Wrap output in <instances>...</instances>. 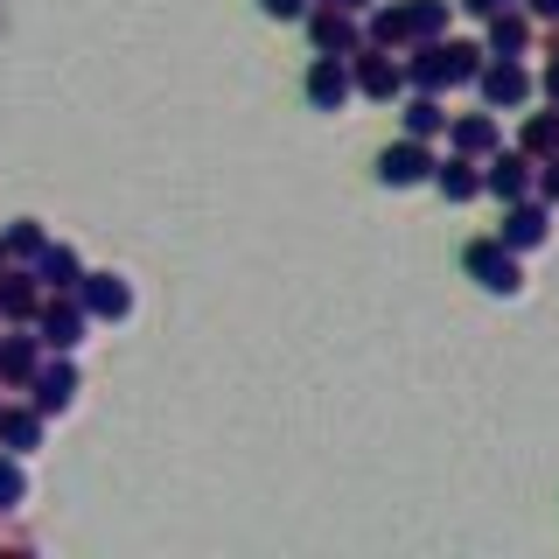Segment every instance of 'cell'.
Returning <instances> with one entry per match:
<instances>
[{
  "label": "cell",
  "mask_w": 559,
  "mask_h": 559,
  "mask_svg": "<svg viewBox=\"0 0 559 559\" xmlns=\"http://www.w3.org/2000/svg\"><path fill=\"white\" fill-rule=\"evenodd\" d=\"M462 273L476 280L483 294H497V301L524 294V252H511L503 238H468L462 245Z\"/></svg>",
  "instance_id": "1"
},
{
  "label": "cell",
  "mask_w": 559,
  "mask_h": 559,
  "mask_svg": "<svg viewBox=\"0 0 559 559\" xmlns=\"http://www.w3.org/2000/svg\"><path fill=\"white\" fill-rule=\"evenodd\" d=\"M476 92H483L489 112H518V105L538 98V78L524 70V57H489L483 78H476Z\"/></svg>",
  "instance_id": "2"
},
{
  "label": "cell",
  "mask_w": 559,
  "mask_h": 559,
  "mask_svg": "<svg viewBox=\"0 0 559 559\" xmlns=\"http://www.w3.org/2000/svg\"><path fill=\"white\" fill-rule=\"evenodd\" d=\"M349 78H357V98H378V105H392V98L413 92V84H406V63H399L392 49H378V43H364L357 57H349Z\"/></svg>",
  "instance_id": "3"
},
{
  "label": "cell",
  "mask_w": 559,
  "mask_h": 559,
  "mask_svg": "<svg viewBox=\"0 0 559 559\" xmlns=\"http://www.w3.org/2000/svg\"><path fill=\"white\" fill-rule=\"evenodd\" d=\"M483 197H497V203H524V197H538V162L524 147H497L483 162Z\"/></svg>",
  "instance_id": "4"
},
{
  "label": "cell",
  "mask_w": 559,
  "mask_h": 559,
  "mask_svg": "<svg viewBox=\"0 0 559 559\" xmlns=\"http://www.w3.org/2000/svg\"><path fill=\"white\" fill-rule=\"evenodd\" d=\"M301 28H308L314 57H357V49H364V22L349 8H329V0H314Z\"/></svg>",
  "instance_id": "5"
},
{
  "label": "cell",
  "mask_w": 559,
  "mask_h": 559,
  "mask_svg": "<svg viewBox=\"0 0 559 559\" xmlns=\"http://www.w3.org/2000/svg\"><path fill=\"white\" fill-rule=\"evenodd\" d=\"M433 168H441V154H433V140H392V147L378 154V182L384 189H419V182H433Z\"/></svg>",
  "instance_id": "6"
},
{
  "label": "cell",
  "mask_w": 559,
  "mask_h": 559,
  "mask_svg": "<svg viewBox=\"0 0 559 559\" xmlns=\"http://www.w3.org/2000/svg\"><path fill=\"white\" fill-rule=\"evenodd\" d=\"M78 392H84V378H78V364H70V349H49L43 371H35V384H28V406H43L49 419H63L70 406H78Z\"/></svg>",
  "instance_id": "7"
},
{
  "label": "cell",
  "mask_w": 559,
  "mask_h": 559,
  "mask_svg": "<svg viewBox=\"0 0 559 559\" xmlns=\"http://www.w3.org/2000/svg\"><path fill=\"white\" fill-rule=\"evenodd\" d=\"M35 336H43L49 349H70V357H78V343L92 336V308H84L78 294H49L43 314H35Z\"/></svg>",
  "instance_id": "8"
},
{
  "label": "cell",
  "mask_w": 559,
  "mask_h": 559,
  "mask_svg": "<svg viewBox=\"0 0 559 559\" xmlns=\"http://www.w3.org/2000/svg\"><path fill=\"white\" fill-rule=\"evenodd\" d=\"M43 301H49V287H43V273H35V266H8V273H0V322L35 329Z\"/></svg>",
  "instance_id": "9"
},
{
  "label": "cell",
  "mask_w": 559,
  "mask_h": 559,
  "mask_svg": "<svg viewBox=\"0 0 559 559\" xmlns=\"http://www.w3.org/2000/svg\"><path fill=\"white\" fill-rule=\"evenodd\" d=\"M511 252H538L552 238V203L546 197H524V203H503V231H497Z\"/></svg>",
  "instance_id": "10"
},
{
  "label": "cell",
  "mask_w": 559,
  "mask_h": 559,
  "mask_svg": "<svg viewBox=\"0 0 559 559\" xmlns=\"http://www.w3.org/2000/svg\"><path fill=\"white\" fill-rule=\"evenodd\" d=\"M301 92H308V105H314V112H343V105L357 98L349 57H314V63H308V84H301Z\"/></svg>",
  "instance_id": "11"
},
{
  "label": "cell",
  "mask_w": 559,
  "mask_h": 559,
  "mask_svg": "<svg viewBox=\"0 0 559 559\" xmlns=\"http://www.w3.org/2000/svg\"><path fill=\"white\" fill-rule=\"evenodd\" d=\"M78 301L92 308V322H127L133 314V280L127 273H84Z\"/></svg>",
  "instance_id": "12"
},
{
  "label": "cell",
  "mask_w": 559,
  "mask_h": 559,
  "mask_svg": "<svg viewBox=\"0 0 559 559\" xmlns=\"http://www.w3.org/2000/svg\"><path fill=\"white\" fill-rule=\"evenodd\" d=\"M43 357H49V343L35 336V329H22V336H0V384H8V392H28L35 371H43Z\"/></svg>",
  "instance_id": "13"
},
{
  "label": "cell",
  "mask_w": 559,
  "mask_h": 559,
  "mask_svg": "<svg viewBox=\"0 0 559 559\" xmlns=\"http://www.w3.org/2000/svg\"><path fill=\"white\" fill-rule=\"evenodd\" d=\"M406 84H413V92H454L448 35H433V43H413V57H406Z\"/></svg>",
  "instance_id": "14"
},
{
  "label": "cell",
  "mask_w": 559,
  "mask_h": 559,
  "mask_svg": "<svg viewBox=\"0 0 559 559\" xmlns=\"http://www.w3.org/2000/svg\"><path fill=\"white\" fill-rule=\"evenodd\" d=\"M448 147H454V154H476V162H489V154L503 147L497 112H489V105H483V112H462V119L448 127Z\"/></svg>",
  "instance_id": "15"
},
{
  "label": "cell",
  "mask_w": 559,
  "mask_h": 559,
  "mask_svg": "<svg viewBox=\"0 0 559 559\" xmlns=\"http://www.w3.org/2000/svg\"><path fill=\"white\" fill-rule=\"evenodd\" d=\"M483 49L489 57H524L532 49V8H503L483 22Z\"/></svg>",
  "instance_id": "16"
},
{
  "label": "cell",
  "mask_w": 559,
  "mask_h": 559,
  "mask_svg": "<svg viewBox=\"0 0 559 559\" xmlns=\"http://www.w3.org/2000/svg\"><path fill=\"white\" fill-rule=\"evenodd\" d=\"M43 427H49V413H43V406H0V448L22 454V462H28L35 448H43Z\"/></svg>",
  "instance_id": "17"
},
{
  "label": "cell",
  "mask_w": 559,
  "mask_h": 559,
  "mask_svg": "<svg viewBox=\"0 0 559 559\" xmlns=\"http://www.w3.org/2000/svg\"><path fill=\"white\" fill-rule=\"evenodd\" d=\"M433 189H441L448 203H476L483 197V162L476 154H448V162L433 168Z\"/></svg>",
  "instance_id": "18"
},
{
  "label": "cell",
  "mask_w": 559,
  "mask_h": 559,
  "mask_svg": "<svg viewBox=\"0 0 559 559\" xmlns=\"http://www.w3.org/2000/svg\"><path fill=\"white\" fill-rule=\"evenodd\" d=\"M35 273H43L49 294H78V287H84V259L70 252V245H57V238H49V252L35 259Z\"/></svg>",
  "instance_id": "19"
},
{
  "label": "cell",
  "mask_w": 559,
  "mask_h": 559,
  "mask_svg": "<svg viewBox=\"0 0 559 559\" xmlns=\"http://www.w3.org/2000/svg\"><path fill=\"white\" fill-rule=\"evenodd\" d=\"M364 43H378V49H413L406 0H392V8H371V22H364Z\"/></svg>",
  "instance_id": "20"
},
{
  "label": "cell",
  "mask_w": 559,
  "mask_h": 559,
  "mask_svg": "<svg viewBox=\"0 0 559 559\" xmlns=\"http://www.w3.org/2000/svg\"><path fill=\"white\" fill-rule=\"evenodd\" d=\"M448 127H454V119L441 112V92H413V98H406V133H413V140H441Z\"/></svg>",
  "instance_id": "21"
},
{
  "label": "cell",
  "mask_w": 559,
  "mask_h": 559,
  "mask_svg": "<svg viewBox=\"0 0 559 559\" xmlns=\"http://www.w3.org/2000/svg\"><path fill=\"white\" fill-rule=\"evenodd\" d=\"M0 238H8V259H14V266H35V259L49 252V231H43V217H14Z\"/></svg>",
  "instance_id": "22"
},
{
  "label": "cell",
  "mask_w": 559,
  "mask_h": 559,
  "mask_svg": "<svg viewBox=\"0 0 559 559\" xmlns=\"http://www.w3.org/2000/svg\"><path fill=\"white\" fill-rule=\"evenodd\" d=\"M518 147L532 154V162H546V154H559V112H524V127H518Z\"/></svg>",
  "instance_id": "23"
},
{
  "label": "cell",
  "mask_w": 559,
  "mask_h": 559,
  "mask_svg": "<svg viewBox=\"0 0 559 559\" xmlns=\"http://www.w3.org/2000/svg\"><path fill=\"white\" fill-rule=\"evenodd\" d=\"M448 14H454V0H406L413 43H433V35H448Z\"/></svg>",
  "instance_id": "24"
},
{
  "label": "cell",
  "mask_w": 559,
  "mask_h": 559,
  "mask_svg": "<svg viewBox=\"0 0 559 559\" xmlns=\"http://www.w3.org/2000/svg\"><path fill=\"white\" fill-rule=\"evenodd\" d=\"M22 503H28V468H22V454L0 448V511H22Z\"/></svg>",
  "instance_id": "25"
},
{
  "label": "cell",
  "mask_w": 559,
  "mask_h": 559,
  "mask_svg": "<svg viewBox=\"0 0 559 559\" xmlns=\"http://www.w3.org/2000/svg\"><path fill=\"white\" fill-rule=\"evenodd\" d=\"M259 8H266L273 22H308V8H314V0H259Z\"/></svg>",
  "instance_id": "26"
},
{
  "label": "cell",
  "mask_w": 559,
  "mask_h": 559,
  "mask_svg": "<svg viewBox=\"0 0 559 559\" xmlns=\"http://www.w3.org/2000/svg\"><path fill=\"white\" fill-rule=\"evenodd\" d=\"M538 197L559 210V154H546V162H538Z\"/></svg>",
  "instance_id": "27"
},
{
  "label": "cell",
  "mask_w": 559,
  "mask_h": 559,
  "mask_svg": "<svg viewBox=\"0 0 559 559\" xmlns=\"http://www.w3.org/2000/svg\"><path fill=\"white\" fill-rule=\"evenodd\" d=\"M462 14H476V22H489V14H503V8H524V0H454Z\"/></svg>",
  "instance_id": "28"
},
{
  "label": "cell",
  "mask_w": 559,
  "mask_h": 559,
  "mask_svg": "<svg viewBox=\"0 0 559 559\" xmlns=\"http://www.w3.org/2000/svg\"><path fill=\"white\" fill-rule=\"evenodd\" d=\"M538 98H552V105H559V57L538 70Z\"/></svg>",
  "instance_id": "29"
},
{
  "label": "cell",
  "mask_w": 559,
  "mask_h": 559,
  "mask_svg": "<svg viewBox=\"0 0 559 559\" xmlns=\"http://www.w3.org/2000/svg\"><path fill=\"white\" fill-rule=\"evenodd\" d=\"M532 8V22H559V0H524Z\"/></svg>",
  "instance_id": "30"
},
{
  "label": "cell",
  "mask_w": 559,
  "mask_h": 559,
  "mask_svg": "<svg viewBox=\"0 0 559 559\" xmlns=\"http://www.w3.org/2000/svg\"><path fill=\"white\" fill-rule=\"evenodd\" d=\"M329 8H349V14H371L378 0H329Z\"/></svg>",
  "instance_id": "31"
},
{
  "label": "cell",
  "mask_w": 559,
  "mask_h": 559,
  "mask_svg": "<svg viewBox=\"0 0 559 559\" xmlns=\"http://www.w3.org/2000/svg\"><path fill=\"white\" fill-rule=\"evenodd\" d=\"M8 266H14V259H8V238H0V273H8Z\"/></svg>",
  "instance_id": "32"
},
{
  "label": "cell",
  "mask_w": 559,
  "mask_h": 559,
  "mask_svg": "<svg viewBox=\"0 0 559 559\" xmlns=\"http://www.w3.org/2000/svg\"><path fill=\"white\" fill-rule=\"evenodd\" d=\"M0 392H8V384H0ZM0 406H8V399H0Z\"/></svg>",
  "instance_id": "33"
},
{
  "label": "cell",
  "mask_w": 559,
  "mask_h": 559,
  "mask_svg": "<svg viewBox=\"0 0 559 559\" xmlns=\"http://www.w3.org/2000/svg\"><path fill=\"white\" fill-rule=\"evenodd\" d=\"M552 57H559V43H552Z\"/></svg>",
  "instance_id": "34"
}]
</instances>
